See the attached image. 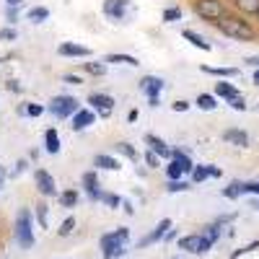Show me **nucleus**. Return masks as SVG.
<instances>
[{
    "instance_id": "nucleus-43",
    "label": "nucleus",
    "mask_w": 259,
    "mask_h": 259,
    "mask_svg": "<svg viewBox=\"0 0 259 259\" xmlns=\"http://www.w3.org/2000/svg\"><path fill=\"white\" fill-rule=\"evenodd\" d=\"M6 18H8V24H16V21H18V6H8Z\"/></svg>"
},
{
    "instance_id": "nucleus-58",
    "label": "nucleus",
    "mask_w": 259,
    "mask_h": 259,
    "mask_svg": "<svg viewBox=\"0 0 259 259\" xmlns=\"http://www.w3.org/2000/svg\"><path fill=\"white\" fill-rule=\"evenodd\" d=\"M0 184H3V177H0Z\"/></svg>"
},
{
    "instance_id": "nucleus-50",
    "label": "nucleus",
    "mask_w": 259,
    "mask_h": 259,
    "mask_svg": "<svg viewBox=\"0 0 259 259\" xmlns=\"http://www.w3.org/2000/svg\"><path fill=\"white\" fill-rule=\"evenodd\" d=\"M210 177H221V168L218 166H210Z\"/></svg>"
},
{
    "instance_id": "nucleus-30",
    "label": "nucleus",
    "mask_w": 259,
    "mask_h": 259,
    "mask_svg": "<svg viewBox=\"0 0 259 259\" xmlns=\"http://www.w3.org/2000/svg\"><path fill=\"white\" fill-rule=\"evenodd\" d=\"M233 6L241 13H256L259 11V0H233Z\"/></svg>"
},
{
    "instance_id": "nucleus-18",
    "label": "nucleus",
    "mask_w": 259,
    "mask_h": 259,
    "mask_svg": "<svg viewBox=\"0 0 259 259\" xmlns=\"http://www.w3.org/2000/svg\"><path fill=\"white\" fill-rule=\"evenodd\" d=\"M215 96H221V99L231 101V99H236V96H239V91H236V85H233V83H228V80H221V83H215Z\"/></svg>"
},
{
    "instance_id": "nucleus-33",
    "label": "nucleus",
    "mask_w": 259,
    "mask_h": 259,
    "mask_svg": "<svg viewBox=\"0 0 259 259\" xmlns=\"http://www.w3.org/2000/svg\"><path fill=\"white\" fill-rule=\"evenodd\" d=\"M161 21H166V24H174V21H182V8H177V6L166 8V11H163V16H161Z\"/></svg>"
},
{
    "instance_id": "nucleus-13",
    "label": "nucleus",
    "mask_w": 259,
    "mask_h": 259,
    "mask_svg": "<svg viewBox=\"0 0 259 259\" xmlns=\"http://www.w3.org/2000/svg\"><path fill=\"white\" fill-rule=\"evenodd\" d=\"M57 52L62 57H91V50L83 47V45H75V41H62L57 47Z\"/></svg>"
},
{
    "instance_id": "nucleus-48",
    "label": "nucleus",
    "mask_w": 259,
    "mask_h": 259,
    "mask_svg": "<svg viewBox=\"0 0 259 259\" xmlns=\"http://www.w3.org/2000/svg\"><path fill=\"white\" fill-rule=\"evenodd\" d=\"M24 166H26V161H18V163H16V168L11 171V177H18L21 171H24Z\"/></svg>"
},
{
    "instance_id": "nucleus-11",
    "label": "nucleus",
    "mask_w": 259,
    "mask_h": 259,
    "mask_svg": "<svg viewBox=\"0 0 259 259\" xmlns=\"http://www.w3.org/2000/svg\"><path fill=\"white\" fill-rule=\"evenodd\" d=\"M83 189H85V194H89V200H94V202H101V189H99V174L96 171H85L83 174Z\"/></svg>"
},
{
    "instance_id": "nucleus-3",
    "label": "nucleus",
    "mask_w": 259,
    "mask_h": 259,
    "mask_svg": "<svg viewBox=\"0 0 259 259\" xmlns=\"http://www.w3.org/2000/svg\"><path fill=\"white\" fill-rule=\"evenodd\" d=\"M13 236H16V244H18L21 249H31V246H34V221H31V210H29V207L18 210Z\"/></svg>"
},
{
    "instance_id": "nucleus-35",
    "label": "nucleus",
    "mask_w": 259,
    "mask_h": 259,
    "mask_svg": "<svg viewBox=\"0 0 259 259\" xmlns=\"http://www.w3.org/2000/svg\"><path fill=\"white\" fill-rule=\"evenodd\" d=\"M202 236H207V239L215 244V241L221 239V226H218V223H210V226H205V228H202Z\"/></svg>"
},
{
    "instance_id": "nucleus-52",
    "label": "nucleus",
    "mask_w": 259,
    "mask_h": 259,
    "mask_svg": "<svg viewBox=\"0 0 259 259\" xmlns=\"http://www.w3.org/2000/svg\"><path fill=\"white\" fill-rule=\"evenodd\" d=\"M127 119H130V122H135V119H138V109L130 112V114H127Z\"/></svg>"
},
{
    "instance_id": "nucleus-56",
    "label": "nucleus",
    "mask_w": 259,
    "mask_h": 259,
    "mask_svg": "<svg viewBox=\"0 0 259 259\" xmlns=\"http://www.w3.org/2000/svg\"><path fill=\"white\" fill-rule=\"evenodd\" d=\"M254 207H256V210H259V200H256V202H254Z\"/></svg>"
},
{
    "instance_id": "nucleus-27",
    "label": "nucleus",
    "mask_w": 259,
    "mask_h": 259,
    "mask_svg": "<svg viewBox=\"0 0 259 259\" xmlns=\"http://www.w3.org/2000/svg\"><path fill=\"white\" fill-rule=\"evenodd\" d=\"M80 68L89 73V75H96V78H101L104 73H106V62H83Z\"/></svg>"
},
{
    "instance_id": "nucleus-19",
    "label": "nucleus",
    "mask_w": 259,
    "mask_h": 259,
    "mask_svg": "<svg viewBox=\"0 0 259 259\" xmlns=\"http://www.w3.org/2000/svg\"><path fill=\"white\" fill-rule=\"evenodd\" d=\"M45 148H47V153H52V156L60 153V135H57L55 127H50L45 133Z\"/></svg>"
},
{
    "instance_id": "nucleus-24",
    "label": "nucleus",
    "mask_w": 259,
    "mask_h": 259,
    "mask_svg": "<svg viewBox=\"0 0 259 259\" xmlns=\"http://www.w3.org/2000/svg\"><path fill=\"white\" fill-rule=\"evenodd\" d=\"M202 73L218 75V78H236L239 75V68H210V65H202Z\"/></svg>"
},
{
    "instance_id": "nucleus-36",
    "label": "nucleus",
    "mask_w": 259,
    "mask_h": 259,
    "mask_svg": "<svg viewBox=\"0 0 259 259\" xmlns=\"http://www.w3.org/2000/svg\"><path fill=\"white\" fill-rule=\"evenodd\" d=\"M21 114H26V117H39V114H45V106H39V104H26V106H21Z\"/></svg>"
},
{
    "instance_id": "nucleus-12",
    "label": "nucleus",
    "mask_w": 259,
    "mask_h": 259,
    "mask_svg": "<svg viewBox=\"0 0 259 259\" xmlns=\"http://www.w3.org/2000/svg\"><path fill=\"white\" fill-rule=\"evenodd\" d=\"M145 145H148L150 153H156L158 158H168L171 161V150H174V148H168L166 140H161L158 135H145Z\"/></svg>"
},
{
    "instance_id": "nucleus-25",
    "label": "nucleus",
    "mask_w": 259,
    "mask_h": 259,
    "mask_svg": "<svg viewBox=\"0 0 259 259\" xmlns=\"http://www.w3.org/2000/svg\"><path fill=\"white\" fill-rule=\"evenodd\" d=\"M194 104H197L202 112H212L215 106H218V104H215V96H212V94H200L197 99H194Z\"/></svg>"
},
{
    "instance_id": "nucleus-29",
    "label": "nucleus",
    "mask_w": 259,
    "mask_h": 259,
    "mask_svg": "<svg viewBox=\"0 0 259 259\" xmlns=\"http://www.w3.org/2000/svg\"><path fill=\"white\" fill-rule=\"evenodd\" d=\"M26 16H29V21H34V24H41V21L50 18V11H47L45 6H36V8H31Z\"/></svg>"
},
{
    "instance_id": "nucleus-39",
    "label": "nucleus",
    "mask_w": 259,
    "mask_h": 259,
    "mask_svg": "<svg viewBox=\"0 0 259 259\" xmlns=\"http://www.w3.org/2000/svg\"><path fill=\"white\" fill-rule=\"evenodd\" d=\"M254 249H259V241H251V244H246V246H241V249H236V251L231 254V259H239L241 254H249V251H254Z\"/></svg>"
},
{
    "instance_id": "nucleus-42",
    "label": "nucleus",
    "mask_w": 259,
    "mask_h": 259,
    "mask_svg": "<svg viewBox=\"0 0 259 259\" xmlns=\"http://www.w3.org/2000/svg\"><path fill=\"white\" fill-rule=\"evenodd\" d=\"M228 104L233 106V109H236V112H244V109H246V101H244V96H241V94H239V96H236V99H231Z\"/></svg>"
},
{
    "instance_id": "nucleus-51",
    "label": "nucleus",
    "mask_w": 259,
    "mask_h": 259,
    "mask_svg": "<svg viewBox=\"0 0 259 259\" xmlns=\"http://www.w3.org/2000/svg\"><path fill=\"white\" fill-rule=\"evenodd\" d=\"M246 62H249V65H254V68H259V55H256V57H249Z\"/></svg>"
},
{
    "instance_id": "nucleus-32",
    "label": "nucleus",
    "mask_w": 259,
    "mask_h": 259,
    "mask_svg": "<svg viewBox=\"0 0 259 259\" xmlns=\"http://www.w3.org/2000/svg\"><path fill=\"white\" fill-rule=\"evenodd\" d=\"M114 148H117V153H122L124 158H130V161H138V150H135L133 145H130V143H117Z\"/></svg>"
},
{
    "instance_id": "nucleus-44",
    "label": "nucleus",
    "mask_w": 259,
    "mask_h": 259,
    "mask_svg": "<svg viewBox=\"0 0 259 259\" xmlns=\"http://www.w3.org/2000/svg\"><path fill=\"white\" fill-rule=\"evenodd\" d=\"M259 194V182H244V194Z\"/></svg>"
},
{
    "instance_id": "nucleus-34",
    "label": "nucleus",
    "mask_w": 259,
    "mask_h": 259,
    "mask_svg": "<svg viewBox=\"0 0 259 259\" xmlns=\"http://www.w3.org/2000/svg\"><path fill=\"white\" fill-rule=\"evenodd\" d=\"M73 231H75V218H73V215H68V218H65V221L60 223L57 233H60V236H70Z\"/></svg>"
},
{
    "instance_id": "nucleus-20",
    "label": "nucleus",
    "mask_w": 259,
    "mask_h": 259,
    "mask_svg": "<svg viewBox=\"0 0 259 259\" xmlns=\"http://www.w3.org/2000/svg\"><path fill=\"white\" fill-rule=\"evenodd\" d=\"M94 166H99V168H106V171H117V168H119V161H117L114 156L96 153V156H94Z\"/></svg>"
},
{
    "instance_id": "nucleus-2",
    "label": "nucleus",
    "mask_w": 259,
    "mask_h": 259,
    "mask_svg": "<svg viewBox=\"0 0 259 259\" xmlns=\"http://www.w3.org/2000/svg\"><path fill=\"white\" fill-rule=\"evenodd\" d=\"M127 239H130V228H122V226L112 233H104L101 241H99L104 259H119L124 254V241Z\"/></svg>"
},
{
    "instance_id": "nucleus-22",
    "label": "nucleus",
    "mask_w": 259,
    "mask_h": 259,
    "mask_svg": "<svg viewBox=\"0 0 259 259\" xmlns=\"http://www.w3.org/2000/svg\"><path fill=\"white\" fill-rule=\"evenodd\" d=\"M104 62H106V65H109V62H114V65H133V68H138V65H140L133 55H119V52L106 55V57H104Z\"/></svg>"
},
{
    "instance_id": "nucleus-6",
    "label": "nucleus",
    "mask_w": 259,
    "mask_h": 259,
    "mask_svg": "<svg viewBox=\"0 0 259 259\" xmlns=\"http://www.w3.org/2000/svg\"><path fill=\"white\" fill-rule=\"evenodd\" d=\"M210 246H212V241L202 233H189V236L179 239V249H184L189 254H205V251H210Z\"/></svg>"
},
{
    "instance_id": "nucleus-40",
    "label": "nucleus",
    "mask_w": 259,
    "mask_h": 259,
    "mask_svg": "<svg viewBox=\"0 0 259 259\" xmlns=\"http://www.w3.org/2000/svg\"><path fill=\"white\" fill-rule=\"evenodd\" d=\"M101 202H104V205H109V207H119L122 200L117 197V194H106V192H104V194H101Z\"/></svg>"
},
{
    "instance_id": "nucleus-26",
    "label": "nucleus",
    "mask_w": 259,
    "mask_h": 259,
    "mask_svg": "<svg viewBox=\"0 0 259 259\" xmlns=\"http://www.w3.org/2000/svg\"><path fill=\"white\" fill-rule=\"evenodd\" d=\"M184 177V168L177 163V161H168V166H166V179L168 182H179Z\"/></svg>"
},
{
    "instance_id": "nucleus-10",
    "label": "nucleus",
    "mask_w": 259,
    "mask_h": 259,
    "mask_svg": "<svg viewBox=\"0 0 259 259\" xmlns=\"http://www.w3.org/2000/svg\"><path fill=\"white\" fill-rule=\"evenodd\" d=\"M34 182H36L39 194H45V197H55V194H57V184H55V179H52L50 171H45V168H36Z\"/></svg>"
},
{
    "instance_id": "nucleus-1",
    "label": "nucleus",
    "mask_w": 259,
    "mask_h": 259,
    "mask_svg": "<svg viewBox=\"0 0 259 259\" xmlns=\"http://www.w3.org/2000/svg\"><path fill=\"white\" fill-rule=\"evenodd\" d=\"M218 31H223L226 36H231V39H244V41H251L256 34H254V29H251V24L249 21H244V16H231V13H226L218 24Z\"/></svg>"
},
{
    "instance_id": "nucleus-21",
    "label": "nucleus",
    "mask_w": 259,
    "mask_h": 259,
    "mask_svg": "<svg viewBox=\"0 0 259 259\" xmlns=\"http://www.w3.org/2000/svg\"><path fill=\"white\" fill-rule=\"evenodd\" d=\"M182 36H184L187 41H192V45L197 47V50H202V52H210V41H205V39H202V36H200L197 31H192V29H184V31H182Z\"/></svg>"
},
{
    "instance_id": "nucleus-15",
    "label": "nucleus",
    "mask_w": 259,
    "mask_h": 259,
    "mask_svg": "<svg viewBox=\"0 0 259 259\" xmlns=\"http://www.w3.org/2000/svg\"><path fill=\"white\" fill-rule=\"evenodd\" d=\"M94 122H96V114L91 109H83V106L73 114V130H75V133H80V130H85V127H91Z\"/></svg>"
},
{
    "instance_id": "nucleus-55",
    "label": "nucleus",
    "mask_w": 259,
    "mask_h": 259,
    "mask_svg": "<svg viewBox=\"0 0 259 259\" xmlns=\"http://www.w3.org/2000/svg\"><path fill=\"white\" fill-rule=\"evenodd\" d=\"M21 3V0H8V6H18Z\"/></svg>"
},
{
    "instance_id": "nucleus-53",
    "label": "nucleus",
    "mask_w": 259,
    "mask_h": 259,
    "mask_svg": "<svg viewBox=\"0 0 259 259\" xmlns=\"http://www.w3.org/2000/svg\"><path fill=\"white\" fill-rule=\"evenodd\" d=\"M122 207H124V212L133 215V205H130V202H124V200H122Z\"/></svg>"
},
{
    "instance_id": "nucleus-4",
    "label": "nucleus",
    "mask_w": 259,
    "mask_h": 259,
    "mask_svg": "<svg viewBox=\"0 0 259 259\" xmlns=\"http://www.w3.org/2000/svg\"><path fill=\"white\" fill-rule=\"evenodd\" d=\"M194 13H197L202 21L218 24V21L226 16V6H223V0H194Z\"/></svg>"
},
{
    "instance_id": "nucleus-45",
    "label": "nucleus",
    "mask_w": 259,
    "mask_h": 259,
    "mask_svg": "<svg viewBox=\"0 0 259 259\" xmlns=\"http://www.w3.org/2000/svg\"><path fill=\"white\" fill-rule=\"evenodd\" d=\"M171 109H174V112H187L189 109V101H174V104H171Z\"/></svg>"
},
{
    "instance_id": "nucleus-5",
    "label": "nucleus",
    "mask_w": 259,
    "mask_h": 259,
    "mask_svg": "<svg viewBox=\"0 0 259 259\" xmlns=\"http://www.w3.org/2000/svg\"><path fill=\"white\" fill-rule=\"evenodd\" d=\"M80 109L78 106V99H73V96H55L52 101H50V112L57 117V119H73V114Z\"/></svg>"
},
{
    "instance_id": "nucleus-9",
    "label": "nucleus",
    "mask_w": 259,
    "mask_h": 259,
    "mask_svg": "<svg viewBox=\"0 0 259 259\" xmlns=\"http://www.w3.org/2000/svg\"><path fill=\"white\" fill-rule=\"evenodd\" d=\"M168 231H171V218H161V223H158L153 231H150V233H145L143 239L138 241V249H145V246H150V244H158Z\"/></svg>"
},
{
    "instance_id": "nucleus-57",
    "label": "nucleus",
    "mask_w": 259,
    "mask_h": 259,
    "mask_svg": "<svg viewBox=\"0 0 259 259\" xmlns=\"http://www.w3.org/2000/svg\"><path fill=\"white\" fill-rule=\"evenodd\" d=\"M254 16H256V21H259V11H256V13H254Z\"/></svg>"
},
{
    "instance_id": "nucleus-7",
    "label": "nucleus",
    "mask_w": 259,
    "mask_h": 259,
    "mask_svg": "<svg viewBox=\"0 0 259 259\" xmlns=\"http://www.w3.org/2000/svg\"><path fill=\"white\" fill-rule=\"evenodd\" d=\"M140 91L148 96V104L150 106H158V94L163 91V78H158V75L140 78Z\"/></svg>"
},
{
    "instance_id": "nucleus-16",
    "label": "nucleus",
    "mask_w": 259,
    "mask_h": 259,
    "mask_svg": "<svg viewBox=\"0 0 259 259\" xmlns=\"http://www.w3.org/2000/svg\"><path fill=\"white\" fill-rule=\"evenodd\" d=\"M171 161H177V163L184 168V174H192L194 163H192V158H189V153H187V150H182V148H174V150H171Z\"/></svg>"
},
{
    "instance_id": "nucleus-41",
    "label": "nucleus",
    "mask_w": 259,
    "mask_h": 259,
    "mask_svg": "<svg viewBox=\"0 0 259 259\" xmlns=\"http://www.w3.org/2000/svg\"><path fill=\"white\" fill-rule=\"evenodd\" d=\"M16 36H18V31H16V29H11V26L0 29V39H3V41H13Z\"/></svg>"
},
{
    "instance_id": "nucleus-37",
    "label": "nucleus",
    "mask_w": 259,
    "mask_h": 259,
    "mask_svg": "<svg viewBox=\"0 0 259 259\" xmlns=\"http://www.w3.org/2000/svg\"><path fill=\"white\" fill-rule=\"evenodd\" d=\"M187 189H192V184L184 182V179H179V182H166V192H187Z\"/></svg>"
},
{
    "instance_id": "nucleus-38",
    "label": "nucleus",
    "mask_w": 259,
    "mask_h": 259,
    "mask_svg": "<svg viewBox=\"0 0 259 259\" xmlns=\"http://www.w3.org/2000/svg\"><path fill=\"white\" fill-rule=\"evenodd\" d=\"M36 221H39L41 228H47V205H45V202L36 205Z\"/></svg>"
},
{
    "instance_id": "nucleus-54",
    "label": "nucleus",
    "mask_w": 259,
    "mask_h": 259,
    "mask_svg": "<svg viewBox=\"0 0 259 259\" xmlns=\"http://www.w3.org/2000/svg\"><path fill=\"white\" fill-rule=\"evenodd\" d=\"M254 83H256V85H259V68H256V70H254Z\"/></svg>"
},
{
    "instance_id": "nucleus-46",
    "label": "nucleus",
    "mask_w": 259,
    "mask_h": 259,
    "mask_svg": "<svg viewBox=\"0 0 259 259\" xmlns=\"http://www.w3.org/2000/svg\"><path fill=\"white\" fill-rule=\"evenodd\" d=\"M62 80L75 83V85H80V83H83V78H80V75H75V73H65V75H62Z\"/></svg>"
},
{
    "instance_id": "nucleus-28",
    "label": "nucleus",
    "mask_w": 259,
    "mask_h": 259,
    "mask_svg": "<svg viewBox=\"0 0 259 259\" xmlns=\"http://www.w3.org/2000/svg\"><path fill=\"white\" fill-rule=\"evenodd\" d=\"M241 194H244V182H231L223 189V197H228V200H236V197H241Z\"/></svg>"
},
{
    "instance_id": "nucleus-17",
    "label": "nucleus",
    "mask_w": 259,
    "mask_h": 259,
    "mask_svg": "<svg viewBox=\"0 0 259 259\" xmlns=\"http://www.w3.org/2000/svg\"><path fill=\"white\" fill-rule=\"evenodd\" d=\"M223 140H228V143H233V145H241V148H246L249 145V135L244 133V130H226L223 133Z\"/></svg>"
},
{
    "instance_id": "nucleus-14",
    "label": "nucleus",
    "mask_w": 259,
    "mask_h": 259,
    "mask_svg": "<svg viewBox=\"0 0 259 259\" xmlns=\"http://www.w3.org/2000/svg\"><path fill=\"white\" fill-rule=\"evenodd\" d=\"M104 13L112 21H122L127 13V0H104Z\"/></svg>"
},
{
    "instance_id": "nucleus-8",
    "label": "nucleus",
    "mask_w": 259,
    "mask_h": 259,
    "mask_svg": "<svg viewBox=\"0 0 259 259\" xmlns=\"http://www.w3.org/2000/svg\"><path fill=\"white\" fill-rule=\"evenodd\" d=\"M89 104H91V112L99 114L101 119L112 117V112H114V99L109 94H91L89 96Z\"/></svg>"
},
{
    "instance_id": "nucleus-23",
    "label": "nucleus",
    "mask_w": 259,
    "mask_h": 259,
    "mask_svg": "<svg viewBox=\"0 0 259 259\" xmlns=\"http://www.w3.org/2000/svg\"><path fill=\"white\" fill-rule=\"evenodd\" d=\"M78 197H80V194H78V189H65V192H60V205L62 207H78Z\"/></svg>"
},
{
    "instance_id": "nucleus-49",
    "label": "nucleus",
    "mask_w": 259,
    "mask_h": 259,
    "mask_svg": "<svg viewBox=\"0 0 259 259\" xmlns=\"http://www.w3.org/2000/svg\"><path fill=\"white\" fill-rule=\"evenodd\" d=\"M8 91H21V85H18V80H8Z\"/></svg>"
},
{
    "instance_id": "nucleus-47",
    "label": "nucleus",
    "mask_w": 259,
    "mask_h": 259,
    "mask_svg": "<svg viewBox=\"0 0 259 259\" xmlns=\"http://www.w3.org/2000/svg\"><path fill=\"white\" fill-rule=\"evenodd\" d=\"M158 161H161V158H158L156 153H150V150H145V163H148V166H158Z\"/></svg>"
},
{
    "instance_id": "nucleus-31",
    "label": "nucleus",
    "mask_w": 259,
    "mask_h": 259,
    "mask_svg": "<svg viewBox=\"0 0 259 259\" xmlns=\"http://www.w3.org/2000/svg\"><path fill=\"white\" fill-rule=\"evenodd\" d=\"M205 179H210V166H194L192 168V182L194 184H202Z\"/></svg>"
}]
</instances>
